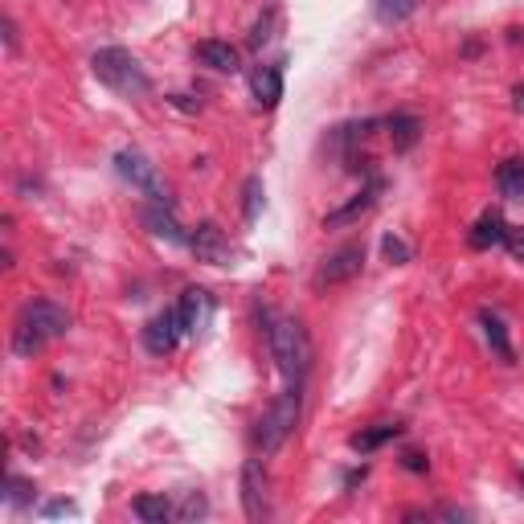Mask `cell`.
Listing matches in <instances>:
<instances>
[{
  "mask_svg": "<svg viewBox=\"0 0 524 524\" xmlns=\"http://www.w3.org/2000/svg\"><path fill=\"white\" fill-rule=\"evenodd\" d=\"M402 434V426L398 422H377V426H365V430H357L353 439H348V447H353L357 455H373V451H381L385 443H393Z\"/></svg>",
  "mask_w": 524,
  "mask_h": 524,
  "instance_id": "5bb4252c",
  "label": "cell"
},
{
  "mask_svg": "<svg viewBox=\"0 0 524 524\" xmlns=\"http://www.w3.org/2000/svg\"><path fill=\"white\" fill-rule=\"evenodd\" d=\"M422 9V0H377V21L381 25H402Z\"/></svg>",
  "mask_w": 524,
  "mask_h": 524,
  "instance_id": "44dd1931",
  "label": "cell"
},
{
  "mask_svg": "<svg viewBox=\"0 0 524 524\" xmlns=\"http://www.w3.org/2000/svg\"><path fill=\"white\" fill-rule=\"evenodd\" d=\"M279 25V13L275 9H267V13H262L258 21H254V29H250V46L254 50H262V46H267V41H271V29Z\"/></svg>",
  "mask_w": 524,
  "mask_h": 524,
  "instance_id": "d4e9b609",
  "label": "cell"
},
{
  "mask_svg": "<svg viewBox=\"0 0 524 524\" xmlns=\"http://www.w3.org/2000/svg\"><path fill=\"white\" fill-rule=\"evenodd\" d=\"M365 475H369V467H365V463H361V467H353V471H348V475H344V492H353L357 484H365Z\"/></svg>",
  "mask_w": 524,
  "mask_h": 524,
  "instance_id": "f546056e",
  "label": "cell"
},
{
  "mask_svg": "<svg viewBox=\"0 0 524 524\" xmlns=\"http://www.w3.org/2000/svg\"><path fill=\"white\" fill-rule=\"evenodd\" d=\"M197 58H201L209 70H217V74H234V70H238V50L230 46V41H201Z\"/></svg>",
  "mask_w": 524,
  "mask_h": 524,
  "instance_id": "e0dca14e",
  "label": "cell"
},
{
  "mask_svg": "<svg viewBox=\"0 0 524 524\" xmlns=\"http://www.w3.org/2000/svg\"><path fill=\"white\" fill-rule=\"evenodd\" d=\"M74 512H78L74 500H54V504L41 508V516H74Z\"/></svg>",
  "mask_w": 524,
  "mask_h": 524,
  "instance_id": "f1b7e54d",
  "label": "cell"
},
{
  "mask_svg": "<svg viewBox=\"0 0 524 524\" xmlns=\"http://www.w3.org/2000/svg\"><path fill=\"white\" fill-rule=\"evenodd\" d=\"M377 197H381V177H369V181H365V189H361L353 201H344L340 209L324 213V230H348V226H357L361 217L377 205Z\"/></svg>",
  "mask_w": 524,
  "mask_h": 524,
  "instance_id": "9c48e42d",
  "label": "cell"
},
{
  "mask_svg": "<svg viewBox=\"0 0 524 524\" xmlns=\"http://www.w3.org/2000/svg\"><path fill=\"white\" fill-rule=\"evenodd\" d=\"M115 172L131 185V189H140L148 201H168V189H164V181H160V172H156V164L144 156V152H136V148H123V152H115Z\"/></svg>",
  "mask_w": 524,
  "mask_h": 524,
  "instance_id": "5b68a950",
  "label": "cell"
},
{
  "mask_svg": "<svg viewBox=\"0 0 524 524\" xmlns=\"http://www.w3.org/2000/svg\"><path fill=\"white\" fill-rule=\"evenodd\" d=\"M70 332V312L54 299H29L21 316H17V328H13V357H37L46 344L62 340Z\"/></svg>",
  "mask_w": 524,
  "mask_h": 524,
  "instance_id": "6da1fadb",
  "label": "cell"
},
{
  "mask_svg": "<svg viewBox=\"0 0 524 524\" xmlns=\"http://www.w3.org/2000/svg\"><path fill=\"white\" fill-rule=\"evenodd\" d=\"M0 29H5V50H9V54H17V21H13V17H5V25H0Z\"/></svg>",
  "mask_w": 524,
  "mask_h": 524,
  "instance_id": "4dcf8cb0",
  "label": "cell"
},
{
  "mask_svg": "<svg viewBox=\"0 0 524 524\" xmlns=\"http://www.w3.org/2000/svg\"><path fill=\"white\" fill-rule=\"evenodd\" d=\"M504 238H508V222L500 213H484L479 217V222L471 226V234H467V242L475 246V250H488V246H504Z\"/></svg>",
  "mask_w": 524,
  "mask_h": 524,
  "instance_id": "9a60e30c",
  "label": "cell"
},
{
  "mask_svg": "<svg viewBox=\"0 0 524 524\" xmlns=\"http://www.w3.org/2000/svg\"><path fill=\"white\" fill-rule=\"evenodd\" d=\"M361 267H365V246H361V242H348V246L332 250V254L320 262V271H316L312 283H316V291L340 287V283H348V279H357Z\"/></svg>",
  "mask_w": 524,
  "mask_h": 524,
  "instance_id": "8992f818",
  "label": "cell"
},
{
  "mask_svg": "<svg viewBox=\"0 0 524 524\" xmlns=\"http://www.w3.org/2000/svg\"><path fill=\"white\" fill-rule=\"evenodd\" d=\"M189 250H193L197 262H205V267H234V246L217 222H201L189 234Z\"/></svg>",
  "mask_w": 524,
  "mask_h": 524,
  "instance_id": "52a82bcc",
  "label": "cell"
},
{
  "mask_svg": "<svg viewBox=\"0 0 524 524\" xmlns=\"http://www.w3.org/2000/svg\"><path fill=\"white\" fill-rule=\"evenodd\" d=\"M262 205H267V185H262V177H246V185H242V217L246 222H258Z\"/></svg>",
  "mask_w": 524,
  "mask_h": 524,
  "instance_id": "7402d4cb",
  "label": "cell"
},
{
  "mask_svg": "<svg viewBox=\"0 0 524 524\" xmlns=\"http://www.w3.org/2000/svg\"><path fill=\"white\" fill-rule=\"evenodd\" d=\"M140 217H144L148 234H156V238H164V242H189V238H185V230H181V222H177V213H172V205H168V201H148Z\"/></svg>",
  "mask_w": 524,
  "mask_h": 524,
  "instance_id": "4fadbf2b",
  "label": "cell"
},
{
  "mask_svg": "<svg viewBox=\"0 0 524 524\" xmlns=\"http://www.w3.org/2000/svg\"><path fill=\"white\" fill-rule=\"evenodd\" d=\"M91 74L107 86V91H115V95H123V99H144V95L152 91L148 70L140 66L136 54L123 50V46H103V50H95Z\"/></svg>",
  "mask_w": 524,
  "mask_h": 524,
  "instance_id": "7a4b0ae2",
  "label": "cell"
},
{
  "mask_svg": "<svg viewBox=\"0 0 524 524\" xmlns=\"http://www.w3.org/2000/svg\"><path fill=\"white\" fill-rule=\"evenodd\" d=\"M33 492H37L33 479H21V475H9V479H5V504H9V508H25V504L33 500Z\"/></svg>",
  "mask_w": 524,
  "mask_h": 524,
  "instance_id": "603a6c76",
  "label": "cell"
},
{
  "mask_svg": "<svg viewBox=\"0 0 524 524\" xmlns=\"http://www.w3.org/2000/svg\"><path fill=\"white\" fill-rule=\"evenodd\" d=\"M299 414H303V385H287L279 398L267 406V414L258 418V430H254V443L262 455H275L283 451V443L295 434L299 426Z\"/></svg>",
  "mask_w": 524,
  "mask_h": 524,
  "instance_id": "277c9868",
  "label": "cell"
},
{
  "mask_svg": "<svg viewBox=\"0 0 524 524\" xmlns=\"http://www.w3.org/2000/svg\"><path fill=\"white\" fill-rule=\"evenodd\" d=\"M267 344H271V357H275V369L283 373L287 385H303L312 369V344H308V332H303L299 320H271L267 328Z\"/></svg>",
  "mask_w": 524,
  "mask_h": 524,
  "instance_id": "3957f363",
  "label": "cell"
},
{
  "mask_svg": "<svg viewBox=\"0 0 524 524\" xmlns=\"http://www.w3.org/2000/svg\"><path fill=\"white\" fill-rule=\"evenodd\" d=\"M283 66L287 62H262L254 74H250V95L262 111H275L283 103Z\"/></svg>",
  "mask_w": 524,
  "mask_h": 524,
  "instance_id": "30bf717a",
  "label": "cell"
},
{
  "mask_svg": "<svg viewBox=\"0 0 524 524\" xmlns=\"http://www.w3.org/2000/svg\"><path fill=\"white\" fill-rule=\"evenodd\" d=\"M209 512V500L201 492H185V500L177 504V520H201Z\"/></svg>",
  "mask_w": 524,
  "mask_h": 524,
  "instance_id": "484cf974",
  "label": "cell"
},
{
  "mask_svg": "<svg viewBox=\"0 0 524 524\" xmlns=\"http://www.w3.org/2000/svg\"><path fill=\"white\" fill-rule=\"evenodd\" d=\"M479 328H484V340H488L492 353H496L504 365H512V361H516V348H512V340H508L504 320H500L496 312H479Z\"/></svg>",
  "mask_w": 524,
  "mask_h": 524,
  "instance_id": "2e32d148",
  "label": "cell"
},
{
  "mask_svg": "<svg viewBox=\"0 0 524 524\" xmlns=\"http://www.w3.org/2000/svg\"><path fill=\"white\" fill-rule=\"evenodd\" d=\"M520 484H524V471H520Z\"/></svg>",
  "mask_w": 524,
  "mask_h": 524,
  "instance_id": "d6a6232c",
  "label": "cell"
},
{
  "mask_svg": "<svg viewBox=\"0 0 524 524\" xmlns=\"http://www.w3.org/2000/svg\"><path fill=\"white\" fill-rule=\"evenodd\" d=\"M402 467H406V471H418V475H422V471L430 467V459H426L422 451H406V455H402Z\"/></svg>",
  "mask_w": 524,
  "mask_h": 524,
  "instance_id": "83f0119b",
  "label": "cell"
},
{
  "mask_svg": "<svg viewBox=\"0 0 524 524\" xmlns=\"http://www.w3.org/2000/svg\"><path fill=\"white\" fill-rule=\"evenodd\" d=\"M504 246L524 262V226H508V238H504Z\"/></svg>",
  "mask_w": 524,
  "mask_h": 524,
  "instance_id": "4316f807",
  "label": "cell"
},
{
  "mask_svg": "<svg viewBox=\"0 0 524 524\" xmlns=\"http://www.w3.org/2000/svg\"><path fill=\"white\" fill-rule=\"evenodd\" d=\"M496 185H500V197L524 201V160H520V156H508V160L496 168Z\"/></svg>",
  "mask_w": 524,
  "mask_h": 524,
  "instance_id": "ac0fdd59",
  "label": "cell"
},
{
  "mask_svg": "<svg viewBox=\"0 0 524 524\" xmlns=\"http://www.w3.org/2000/svg\"><path fill=\"white\" fill-rule=\"evenodd\" d=\"M242 512H246V520L267 516V471H262L258 459H246V467H242Z\"/></svg>",
  "mask_w": 524,
  "mask_h": 524,
  "instance_id": "8fae6325",
  "label": "cell"
},
{
  "mask_svg": "<svg viewBox=\"0 0 524 524\" xmlns=\"http://www.w3.org/2000/svg\"><path fill=\"white\" fill-rule=\"evenodd\" d=\"M381 254L393 262V267H406V262L414 258V250H410V242H406L402 234H385V238H381Z\"/></svg>",
  "mask_w": 524,
  "mask_h": 524,
  "instance_id": "cb8c5ba5",
  "label": "cell"
},
{
  "mask_svg": "<svg viewBox=\"0 0 524 524\" xmlns=\"http://www.w3.org/2000/svg\"><path fill=\"white\" fill-rule=\"evenodd\" d=\"M177 312H181V324H185V336H201L213 320V295L205 287H189L177 303Z\"/></svg>",
  "mask_w": 524,
  "mask_h": 524,
  "instance_id": "7c38bea8",
  "label": "cell"
},
{
  "mask_svg": "<svg viewBox=\"0 0 524 524\" xmlns=\"http://www.w3.org/2000/svg\"><path fill=\"white\" fill-rule=\"evenodd\" d=\"M131 512H136L144 524H168V520H177V504L164 500V496H136Z\"/></svg>",
  "mask_w": 524,
  "mask_h": 524,
  "instance_id": "ffe728a7",
  "label": "cell"
},
{
  "mask_svg": "<svg viewBox=\"0 0 524 524\" xmlns=\"http://www.w3.org/2000/svg\"><path fill=\"white\" fill-rule=\"evenodd\" d=\"M181 336H185L181 312H177V308H164L160 316L148 320V328H144V348H148L152 357H168L172 348L181 344Z\"/></svg>",
  "mask_w": 524,
  "mask_h": 524,
  "instance_id": "ba28073f",
  "label": "cell"
},
{
  "mask_svg": "<svg viewBox=\"0 0 524 524\" xmlns=\"http://www.w3.org/2000/svg\"><path fill=\"white\" fill-rule=\"evenodd\" d=\"M385 127H389L393 152H410V148L418 144V136H422V123H418L414 115H389V119H385Z\"/></svg>",
  "mask_w": 524,
  "mask_h": 524,
  "instance_id": "d6986e66",
  "label": "cell"
},
{
  "mask_svg": "<svg viewBox=\"0 0 524 524\" xmlns=\"http://www.w3.org/2000/svg\"><path fill=\"white\" fill-rule=\"evenodd\" d=\"M512 107H516V111H524V82H520V86H512Z\"/></svg>",
  "mask_w": 524,
  "mask_h": 524,
  "instance_id": "1f68e13d",
  "label": "cell"
}]
</instances>
